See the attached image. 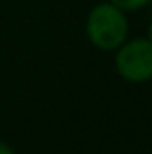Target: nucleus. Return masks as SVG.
Here are the masks:
<instances>
[{"label":"nucleus","mask_w":152,"mask_h":154,"mask_svg":"<svg viewBox=\"0 0 152 154\" xmlns=\"http://www.w3.org/2000/svg\"><path fill=\"white\" fill-rule=\"evenodd\" d=\"M127 18L121 8L115 4H98L90 12L86 22V33L98 49L113 51L125 43L127 39Z\"/></svg>","instance_id":"nucleus-1"},{"label":"nucleus","mask_w":152,"mask_h":154,"mask_svg":"<svg viewBox=\"0 0 152 154\" xmlns=\"http://www.w3.org/2000/svg\"><path fill=\"white\" fill-rule=\"evenodd\" d=\"M119 74L129 82H146L152 78V41L133 39L119 47L115 59Z\"/></svg>","instance_id":"nucleus-2"},{"label":"nucleus","mask_w":152,"mask_h":154,"mask_svg":"<svg viewBox=\"0 0 152 154\" xmlns=\"http://www.w3.org/2000/svg\"><path fill=\"white\" fill-rule=\"evenodd\" d=\"M150 0H111V4H115L117 8L125 12H135V10H141L148 4Z\"/></svg>","instance_id":"nucleus-3"},{"label":"nucleus","mask_w":152,"mask_h":154,"mask_svg":"<svg viewBox=\"0 0 152 154\" xmlns=\"http://www.w3.org/2000/svg\"><path fill=\"white\" fill-rule=\"evenodd\" d=\"M0 154H14V150H12L6 143H0Z\"/></svg>","instance_id":"nucleus-4"},{"label":"nucleus","mask_w":152,"mask_h":154,"mask_svg":"<svg viewBox=\"0 0 152 154\" xmlns=\"http://www.w3.org/2000/svg\"><path fill=\"white\" fill-rule=\"evenodd\" d=\"M148 39L152 41V22H150V27H148Z\"/></svg>","instance_id":"nucleus-5"}]
</instances>
